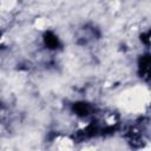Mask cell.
<instances>
[{
	"label": "cell",
	"mask_w": 151,
	"mask_h": 151,
	"mask_svg": "<svg viewBox=\"0 0 151 151\" xmlns=\"http://www.w3.org/2000/svg\"><path fill=\"white\" fill-rule=\"evenodd\" d=\"M46 44L50 46V47H55L57 45H58V40H57V38L55 37H53V35H48V38H46Z\"/></svg>",
	"instance_id": "cell-1"
}]
</instances>
